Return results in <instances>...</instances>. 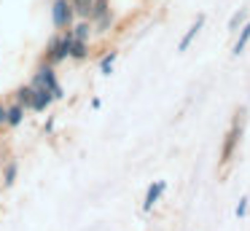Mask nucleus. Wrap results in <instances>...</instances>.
Listing matches in <instances>:
<instances>
[{"mask_svg":"<svg viewBox=\"0 0 250 231\" xmlns=\"http://www.w3.org/2000/svg\"><path fill=\"white\" fill-rule=\"evenodd\" d=\"M164 188H167V183H164V180H156V183H151V186H148L146 199H143V212H151V210L156 207V202L162 199Z\"/></svg>","mask_w":250,"mask_h":231,"instance_id":"39448f33","label":"nucleus"},{"mask_svg":"<svg viewBox=\"0 0 250 231\" xmlns=\"http://www.w3.org/2000/svg\"><path fill=\"white\" fill-rule=\"evenodd\" d=\"M248 41H250V19L245 21V27L239 30L237 41H234V46H231V54H242V48L248 46Z\"/></svg>","mask_w":250,"mask_h":231,"instance_id":"f8f14e48","label":"nucleus"},{"mask_svg":"<svg viewBox=\"0 0 250 231\" xmlns=\"http://www.w3.org/2000/svg\"><path fill=\"white\" fill-rule=\"evenodd\" d=\"M116 57H119L116 51H108V54H105V57L100 59V73H103V75H110V73H113V62H116Z\"/></svg>","mask_w":250,"mask_h":231,"instance_id":"f3484780","label":"nucleus"},{"mask_svg":"<svg viewBox=\"0 0 250 231\" xmlns=\"http://www.w3.org/2000/svg\"><path fill=\"white\" fill-rule=\"evenodd\" d=\"M92 30H94V24H92L89 19H81L78 24H73V27H70V32H73V38H76V41H89Z\"/></svg>","mask_w":250,"mask_h":231,"instance_id":"1a4fd4ad","label":"nucleus"},{"mask_svg":"<svg viewBox=\"0 0 250 231\" xmlns=\"http://www.w3.org/2000/svg\"><path fill=\"white\" fill-rule=\"evenodd\" d=\"M51 21H54L57 30H67V27L76 24V11H73L70 0H54V5H51Z\"/></svg>","mask_w":250,"mask_h":231,"instance_id":"20e7f679","label":"nucleus"},{"mask_svg":"<svg viewBox=\"0 0 250 231\" xmlns=\"http://www.w3.org/2000/svg\"><path fill=\"white\" fill-rule=\"evenodd\" d=\"M113 21H116L113 11H110V14H105V16H100V19L94 21V32H97V35H103V32H108L110 27H113Z\"/></svg>","mask_w":250,"mask_h":231,"instance_id":"2eb2a0df","label":"nucleus"},{"mask_svg":"<svg viewBox=\"0 0 250 231\" xmlns=\"http://www.w3.org/2000/svg\"><path fill=\"white\" fill-rule=\"evenodd\" d=\"M86 57H89V43H86V41H73L70 59H76V62H83Z\"/></svg>","mask_w":250,"mask_h":231,"instance_id":"ddd939ff","label":"nucleus"},{"mask_svg":"<svg viewBox=\"0 0 250 231\" xmlns=\"http://www.w3.org/2000/svg\"><path fill=\"white\" fill-rule=\"evenodd\" d=\"M245 118H248V107H237L234 116H231V126H229L226 137H223V148H221V164L223 167H226L229 161L234 159V153H237V145L245 134Z\"/></svg>","mask_w":250,"mask_h":231,"instance_id":"f257e3e1","label":"nucleus"},{"mask_svg":"<svg viewBox=\"0 0 250 231\" xmlns=\"http://www.w3.org/2000/svg\"><path fill=\"white\" fill-rule=\"evenodd\" d=\"M110 14V0H94V8H92V21H97L100 16Z\"/></svg>","mask_w":250,"mask_h":231,"instance_id":"a211bd4d","label":"nucleus"},{"mask_svg":"<svg viewBox=\"0 0 250 231\" xmlns=\"http://www.w3.org/2000/svg\"><path fill=\"white\" fill-rule=\"evenodd\" d=\"M33 100H35V86L33 84H24L14 91V102H19V105L27 107V110L33 107Z\"/></svg>","mask_w":250,"mask_h":231,"instance_id":"0eeeda50","label":"nucleus"},{"mask_svg":"<svg viewBox=\"0 0 250 231\" xmlns=\"http://www.w3.org/2000/svg\"><path fill=\"white\" fill-rule=\"evenodd\" d=\"M17 175H19V164H17V161H8L6 169H3V186L11 188L14 183H17Z\"/></svg>","mask_w":250,"mask_h":231,"instance_id":"4468645a","label":"nucleus"},{"mask_svg":"<svg viewBox=\"0 0 250 231\" xmlns=\"http://www.w3.org/2000/svg\"><path fill=\"white\" fill-rule=\"evenodd\" d=\"M30 84L35 86V89H43V91H51V97L54 100H62L65 97V91H62L60 81H57V67L49 62H41L38 67H35L33 78H30Z\"/></svg>","mask_w":250,"mask_h":231,"instance_id":"f03ea898","label":"nucleus"},{"mask_svg":"<svg viewBox=\"0 0 250 231\" xmlns=\"http://www.w3.org/2000/svg\"><path fill=\"white\" fill-rule=\"evenodd\" d=\"M248 204H250V196H242V199L237 202V210H234V215H237L239 220H242L245 215H248Z\"/></svg>","mask_w":250,"mask_h":231,"instance_id":"6ab92c4d","label":"nucleus"},{"mask_svg":"<svg viewBox=\"0 0 250 231\" xmlns=\"http://www.w3.org/2000/svg\"><path fill=\"white\" fill-rule=\"evenodd\" d=\"M73 3V11H76L81 19H89L92 21V8H94V0H70Z\"/></svg>","mask_w":250,"mask_h":231,"instance_id":"9b49d317","label":"nucleus"},{"mask_svg":"<svg viewBox=\"0 0 250 231\" xmlns=\"http://www.w3.org/2000/svg\"><path fill=\"white\" fill-rule=\"evenodd\" d=\"M54 102V97H51V91H43V89H35V100H33V107L30 110H35V113H43L46 107Z\"/></svg>","mask_w":250,"mask_h":231,"instance_id":"6e6552de","label":"nucleus"},{"mask_svg":"<svg viewBox=\"0 0 250 231\" xmlns=\"http://www.w3.org/2000/svg\"><path fill=\"white\" fill-rule=\"evenodd\" d=\"M73 41H76V38H73L70 30H67L65 35H54V38L49 41V46H46V59H43V62L54 64V67H57V64H62L67 57H70Z\"/></svg>","mask_w":250,"mask_h":231,"instance_id":"7ed1b4c3","label":"nucleus"},{"mask_svg":"<svg viewBox=\"0 0 250 231\" xmlns=\"http://www.w3.org/2000/svg\"><path fill=\"white\" fill-rule=\"evenodd\" d=\"M0 126H8V105L0 102Z\"/></svg>","mask_w":250,"mask_h":231,"instance_id":"aec40b11","label":"nucleus"},{"mask_svg":"<svg viewBox=\"0 0 250 231\" xmlns=\"http://www.w3.org/2000/svg\"><path fill=\"white\" fill-rule=\"evenodd\" d=\"M24 113H27V107H22L19 102H11L8 105V126H19L24 121Z\"/></svg>","mask_w":250,"mask_h":231,"instance_id":"9d476101","label":"nucleus"},{"mask_svg":"<svg viewBox=\"0 0 250 231\" xmlns=\"http://www.w3.org/2000/svg\"><path fill=\"white\" fill-rule=\"evenodd\" d=\"M202 27H205V14H199V16H196V19H194V24L188 27V32H186V35L180 38V43H178V51H180V54H183L186 48H188L191 43H194V38L202 32Z\"/></svg>","mask_w":250,"mask_h":231,"instance_id":"423d86ee","label":"nucleus"},{"mask_svg":"<svg viewBox=\"0 0 250 231\" xmlns=\"http://www.w3.org/2000/svg\"><path fill=\"white\" fill-rule=\"evenodd\" d=\"M245 19H248V8H239L237 14L229 19V32H237V30H242L245 27Z\"/></svg>","mask_w":250,"mask_h":231,"instance_id":"dca6fc26","label":"nucleus"}]
</instances>
